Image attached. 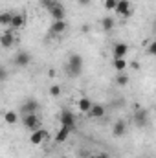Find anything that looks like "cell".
Wrapping results in <instances>:
<instances>
[{
  "label": "cell",
  "mask_w": 156,
  "mask_h": 158,
  "mask_svg": "<svg viewBox=\"0 0 156 158\" xmlns=\"http://www.w3.org/2000/svg\"><path fill=\"white\" fill-rule=\"evenodd\" d=\"M66 72L72 76V77H77L83 72V57L77 53H72L68 57V63H66Z\"/></svg>",
  "instance_id": "6da1fadb"
},
{
  "label": "cell",
  "mask_w": 156,
  "mask_h": 158,
  "mask_svg": "<svg viewBox=\"0 0 156 158\" xmlns=\"http://www.w3.org/2000/svg\"><path fill=\"white\" fill-rule=\"evenodd\" d=\"M48 13H50V17L53 19V20H64L66 19V9L63 7V4L61 2H57V0H51L50 4H48Z\"/></svg>",
  "instance_id": "7a4b0ae2"
},
{
  "label": "cell",
  "mask_w": 156,
  "mask_h": 158,
  "mask_svg": "<svg viewBox=\"0 0 156 158\" xmlns=\"http://www.w3.org/2000/svg\"><path fill=\"white\" fill-rule=\"evenodd\" d=\"M13 64L18 66V68H26V66H30V64H31V53L26 52V50H20V52L15 55Z\"/></svg>",
  "instance_id": "3957f363"
},
{
  "label": "cell",
  "mask_w": 156,
  "mask_h": 158,
  "mask_svg": "<svg viewBox=\"0 0 156 158\" xmlns=\"http://www.w3.org/2000/svg\"><path fill=\"white\" fill-rule=\"evenodd\" d=\"M22 123H24V127L30 129V131L40 129V118L37 114H24V116H22Z\"/></svg>",
  "instance_id": "277c9868"
},
{
  "label": "cell",
  "mask_w": 156,
  "mask_h": 158,
  "mask_svg": "<svg viewBox=\"0 0 156 158\" xmlns=\"http://www.w3.org/2000/svg\"><path fill=\"white\" fill-rule=\"evenodd\" d=\"M59 119H61V127H68V129H74V127H76V116H74L68 109H63V110H61Z\"/></svg>",
  "instance_id": "5b68a950"
},
{
  "label": "cell",
  "mask_w": 156,
  "mask_h": 158,
  "mask_svg": "<svg viewBox=\"0 0 156 158\" xmlns=\"http://www.w3.org/2000/svg\"><path fill=\"white\" fill-rule=\"evenodd\" d=\"M134 121H136L138 127H145V125L149 123V112H147V109H140V107H136Z\"/></svg>",
  "instance_id": "8992f818"
},
{
  "label": "cell",
  "mask_w": 156,
  "mask_h": 158,
  "mask_svg": "<svg viewBox=\"0 0 156 158\" xmlns=\"http://www.w3.org/2000/svg\"><path fill=\"white\" fill-rule=\"evenodd\" d=\"M50 136V132L46 131V129H37V131H31V136H30V142L33 143V145H39V143H42L46 138Z\"/></svg>",
  "instance_id": "52a82bcc"
},
{
  "label": "cell",
  "mask_w": 156,
  "mask_h": 158,
  "mask_svg": "<svg viewBox=\"0 0 156 158\" xmlns=\"http://www.w3.org/2000/svg\"><path fill=\"white\" fill-rule=\"evenodd\" d=\"M114 11H116L119 17L129 19V17H130V2H129V0H117V6H116Z\"/></svg>",
  "instance_id": "ba28073f"
},
{
  "label": "cell",
  "mask_w": 156,
  "mask_h": 158,
  "mask_svg": "<svg viewBox=\"0 0 156 158\" xmlns=\"http://www.w3.org/2000/svg\"><path fill=\"white\" fill-rule=\"evenodd\" d=\"M24 26H26V13H13V19H11L9 28L11 30H20Z\"/></svg>",
  "instance_id": "9c48e42d"
},
{
  "label": "cell",
  "mask_w": 156,
  "mask_h": 158,
  "mask_svg": "<svg viewBox=\"0 0 156 158\" xmlns=\"http://www.w3.org/2000/svg\"><path fill=\"white\" fill-rule=\"evenodd\" d=\"M37 109H40L37 99H28L22 105V114H37Z\"/></svg>",
  "instance_id": "30bf717a"
},
{
  "label": "cell",
  "mask_w": 156,
  "mask_h": 158,
  "mask_svg": "<svg viewBox=\"0 0 156 158\" xmlns=\"http://www.w3.org/2000/svg\"><path fill=\"white\" fill-rule=\"evenodd\" d=\"M13 44H15V35L11 33V30L4 31V33L0 35V46H2V48H11Z\"/></svg>",
  "instance_id": "8fae6325"
},
{
  "label": "cell",
  "mask_w": 156,
  "mask_h": 158,
  "mask_svg": "<svg viewBox=\"0 0 156 158\" xmlns=\"http://www.w3.org/2000/svg\"><path fill=\"white\" fill-rule=\"evenodd\" d=\"M105 112H107V110H105V107H103V105H99V103H96V105H94V103H92V107H90V110H88V112H86V114H88V116H90V118H103V116H105Z\"/></svg>",
  "instance_id": "7c38bea8"
},
{
  "label": "cell",
  "mask_w": 156,
  "mask_h": 158,
  "mask_svg": "<svg viewBox=\"0 0 156 158\" xmlns=\"http://www.w3.org/2000/svg\"><path fill=\"white\" fill-rule=\"evenodd\" d=\"M127 53H129V44L117 42V44L112 46V55L114 57H127Z\"/></svg>",
  "instance_id": "4fadbf2b"
},
{
  "label": "cell",
  "mask_w": 156,
  "mask_h": 158,
  "mask_svg": "<svg viewBox=\"0 0 156 158\" xmlns=\"http://www.w3.org/2000/svg\"><path fill=\"white\" fill-rule=\"evenodd\" d=\"M66 28H68V22H66V20H53L50 31H51L53 35H61L63 31H66Z\"/></svg>",
  "instance_id": "5bb4252c"
},
{
  "label": "cell",
  "mask_w": 156,
  "mask_h": 158,
  "mask_svg": "<svg viewBox=\"0 0 156 158\" xmlns=\"http://www.w3.org/2000/svg\"><path fill=\"white\" fill-rule=\"evenodd\" d=\"M112 66L117 72H125L129 68V61H127V57H114L112 59Z\"/></svg>",
  "instance_id": "9a60e30c"
},
{
  "label": "cell",
  "mask_w": 156,
  "mask_h": 158,
  "mask_svg": "<svg viewBox=\"0 0 156 158\" xmlns=\"http://www.w3.org/2000/svg\"><path fill=\"white\" fill-rule=\"evenodd\" d=\"M125 132H127V123H125L123 119L116 121L114 127H112V134H114V136H123Z\"/></svg>",
  "instance_id": "2e32d148"
},
{
  "label": "cell",
  "mask_w": 156,
  "mask_h": 158,
  "mask_svg": "<svg viewBox=\"0 0 156 158\" xmlns=\"http://www.w3.org/2000/svg\"><path fill=\"white\" fill-rule=\"evenodd\" d=\"M72 132V129H68V127H61L59 129V132L55 134V142L57 143H63V142H66V138H68V134Z\"/></svg>",
  "instance_id": "e0dca14e"
},
{
  "label": "cell",
  "mask_w": 156,
  "mask_h": 158,
  "mask_svg": "<svg viewBox=\"0 0 156 158\" xmlns=\"http://www.w3.org/2000/svg\"><path fill=\"white\" fill-rule=\"evenodd\" d=\"M114 26H116V20H114L112 17H105V19H101V28H103V31H112Z\"/></svg>",
  "instance_id": "ac0fdd59"
},
{
  "label": "cell",
  "mask_w": 156,
  "mask_h": 158,
  "mask_svg": "<svg viewBox=\"0 0 156 158\" xmlns=\"http://www.w3.org/2000/svg\"><path fill=\"white\" fill-rule=\"evenodd\" d=\"M11 19H13V13H11V11H2V13H0V26L9 28Z\"/></svg>",
  "instance_id": "d6986e66"
},
{
  "label": "cell",
  "mask_w": 156,
  "mask_h": 158,
  "mask_svg": "<svg viewBox=\"0 0 156 158\" xmlns=\"http://www.w3.org/2000/svg\"><path fill=\"white\" fill-rule=\"evenodd\" d=\"M77 107H79V110H81V112H88V110H90V107H92V101H90L88 98H81V99H79V103H77Z\"/></svg>",
  "instance_id": "ffe728a7"
},
{
  "label": "cell",
  "mask_w": 156,
  "mask_h": 158,
  "mask_svg": "<svg viewBox=\"0 0 156 158\" xmlns=\"http://www.w3.org/2000/svg\"><path fill=\"white\" fill-rule=\"evenodd\" d=\"M4 119H6V123H9V125H15V123L18 121V116H17V112H13V110H7V112L4 114Z\"/></svg>",
  "instance_id": "44dd1931"
},
{
  "label": "cell",
  "mask_w": 156,
  "mask_h": 158,
  "mask_svg": "<svg viewBox=\"0 0 156 158\" xmlns=\"http://www.w3.org/2000/svg\"><path fill=\"white\" fill-rule=\"evenodd\" d=\"M116 83L119 86H127V85H129V76H127L125 72H119L116 76Z\"/></svg>",
  "instance_id": "7402d4cb"
},
{
  "label": "cell",
  "mask_w": 156,
  "mask_h": 158,
  "mask_svg": "<svg viewBox=\"0 0 156 158\" xmlns=\"http://www.w3.org/2000/svg\"><path fill=\"white\" fill-rule=\"evenodd\" d=\"M50 96L59 98V96H61V86H59V85H51V86H50Z\"/></svg>",
  "instance_id": "603a6c76"
},
{
  "label": "cell",
  "mask_w": 156,
  "mask_h": 158,
  "mask_svg": "<svg viewBox=\"0 0 156 158\" xmlns=\"http://www.w3.org/2000/svg\"><path fill=\"white\" fill-rule=\"evenodd\" d=\"M117 6V0H105V9L107 11H114Z\"/></svg>",
  "instance_id": "cb8c5ba5"
},
{
  "label": "cell",
  "mask_w": 156,
  "mask_h": 158,
  "mask_svg": "<svg viewBox=\"0 0 156 158\" xmlns=\"http://www.w3.org/2000/svg\"><path fill=\"white\" fill-rule=\"evenodd\" d=\"M147 53H149V55H154L156 53V40H151V42H149V46H147Z\"/></svg>",
  "instance_id": "d4e9b609"
},
{
  "label": "cell",
  "mask_w": 156,
  "mask_h": 158,
  "mask_svg": "<svg viewBox=\"0 0 156 158\" xmlns=\"http://www.w3.org/2000/svg\"><path fill=\"white\" fill-rule=\"evenodd\" d=\"M6 79H7V70L0 64V83H2V81H6Z\"/></svg>",
  "instance_id": "484cf974"
},
{
  "label": "cell",
  "mask_w": 156,
  "mask_h": 158,
  "mask_svg": "<svg viewBox=\"0 0 156 158\" xmlns=\"http://www.w3.org/2000/svg\"><path fill=\"white\" fill-rule=\"evenodd\" d=\"M79 4H81V6H84V7H86V6H90V2H92V0H77Z\"/></svg>",
  "instance_id": "4316f807"
},
{
  "label": "cell",
  "mask_w": 156,
  "mask_h": 158,
  "mask_svg": "<svg viewBox=\"0 0 156 158\" xmlns=\"http://www.w3.org/2000/svg\"><path fill=\"white\" fill-rule=\"evenodd\" d=\"M50 2H51V0H40V4H42L44 7H48V4H50Z\"/></svg>",
  "instance_id": "83f0119b"
},
{
  "label": "cell",
  "mask_w": 156,
  "mask_h": 158,
  "mask_svg": "<svg viewBox=\"0 0 156 158\" xmlns=\"http://www.w3.org/2000/svg\"><path fill=\"white\" fill-rule=\"evenodd\" d=\"M96 158H109V156H107L105 153H101V155H97V156H96Z\"/></svg>",
  "instance_id": "f1b7e54d"
},
{
  "label": "cell",
  "mask_w": 156,
  "mask_h": 158,
  "mask_svg": "<svg viewBox=\"0 0 156 158\" xmlns=\"http://www.w3.org/2000/svg\"><path fill=\"white\" fill-rule=\"evenodd\" d=\"M84 158H96V155H84Z\"/></svg>",
  "instance_id": "f546056e"
},
{
  "label": "cell",
  "mask_w": 156,
  "mask_h": 158,
  "mask_svg": "<svg viewBox=\"0 0 156 158\" xmlns=\"http://www.w3.org/2000/svg\"><path fill=\"white\" fill-rule=\"evenodd\" d=\"M63 158H68V156H63Z\"/></svg>",
  "instance_id": "4dcf8cb0"
}]
</instances>
